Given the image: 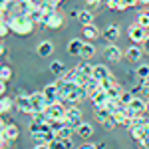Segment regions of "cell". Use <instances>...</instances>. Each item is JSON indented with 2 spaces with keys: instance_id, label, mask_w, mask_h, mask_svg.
Masks as SVG:
<instances>
[{
  "instance_id": "obj_1",
  "label": "cell",
  "mask_w": 149,
  "mask_h": 149,
  "mask_svg": "<svg viewBox=\"0 0 149 149\" xmlns=\"http://www.w3.org/2000/svg\"><path fill=\"white\" fill-rule=\"evenodd\" d=\"M58 86H60V100L70 103V105H76L80 100L88 97L86 92H84V88L78 86L76 81H64V78H60L58 80Z\"/></svg>"
},
{
  "instance_id": "obj_2",
  "label": "cell",
  "mask_w": 149,
  "mask_h": 149,
  "mask_svg": "<svg viewBox=\"0 0 149 149\" xmlns=\"http://www.w3.org/2000/svg\"><path fill=\"white\" fill-rule=\"evenodd\" d=\"M8 24H10V32H14L18 36H28V34H32L36 22L28 14H14L8 20Z\"/></svg>"
},
{
  "instance_id": "obj_3",
  "label": "cell",
  "mask_w": 149,
  "mask_h": 149,
  "mask_svg": "<svg viewBox=\"0 0 149 149\" xmlns=\"http://www.w3.org/2000/svg\"><path fill=\"white\" fill-rule=\"evenodd\" d=\"M62 26H64V18H62V14H60V12H54V14H48V12H44L42 22H40V28L58 30V28H62Z\"/></svg>"
},
{
  "instance_id": "obj_4",
  "label": "cell",
  "mask_w": 149,
  "mask_h": 149,
  "mask_svg": "<svg viewBox=\"0 0 149 149\" xmlns=\"http://www.w3.org/2000/svg\"><path fill=\"white\" fill-rule=\"evenodd\" d=\"M50 121H64V115H66V107L62 105V102H54L48 105L46 109Z\"/></svg>"
},
{
  "instance_id": "obj_5",
  "label": "cell",
  "mask_w": 149,
  "mask_h": 149,
  "mask_svg": "<svg viewBox=\"0 0 149 149\" xmlns=\"http://www.w3.org/2000/svg\"><path fill=\"white\" fill-rule=\"evenodd\" d=\"M64 121H66V125H72L74 129H76V127L81 123V111L76 107V105H70V107H66Z\"/></svg>"
},
{
  "instance_id": "obj_6",
  "label": "cell",
  "mask_w": 149,
  "mask_h": 149,
  "mask_svg": "<svg viewBox=\"0 0 149 149\" xmlns=\"http://www.w3.org/2000/svg\"><path fill=\"white\" fill-rule=\"evenodd\" d=\"M147 28H143L141 24L133 22L131 26H129V30H127V34H129V40L131 42H135V44H141L145 38H147V32H145Z\"/></svg>"
},
{
  "instance_id": "obj_7",
  "label": "cell",
  "mask_w": 149,
  "mask_h": 149,
  "mask_svg": "<svg viewBox=\"0 0 149 149\" xmlns=\"http://www.w3.org/2000/svg\"><path fill=\"white\" fill-rule=\"evenodd\" d=\"M30 97H32V113H38V111H46V109H48L50 102L46 100L44 92H36V93H32Z\"/></svg>"
},
{
  "instance_id": "obj_8",
  "label": "cell",
  "mask_w": 149,
  "mask_h": 149,
  "mask_svg": "<svg viewBox=\"0 0 149 149\" xmlns=\"http://www.w3.org/2000/svg\"><path fill=\"white\" fill-rule=\"evenodd\" d=\"M14 100H16V109H18V111H22V113H32V97H30V95L20 93V95H16Z\"/></svg>"
},
{
  "instance_id": "obj_9",
  "label": "cell",
  "mask_w": 149,
  "mask_h": 149,
  "mask_svg": "<svg viewBox=\"0 0 149 149\" xmlns=\"http://www.w3.org/2000/svg\"><path fill=\"white\" fill-rule=\"evenodd\" d=\"M121 36V30H119V24H109L103 28V38L109 42V44H115Z\"/></svg>"
},
{
  "instance_id": "obj_10",
  "label": "cell",
  "mask_w": 149,
  "mask_h": 149,
  "mask_svg": "<svg viewBox=\"0 0 149 149\" xmlns=\"http://www.w3.org/2000/svg\"><path fill=\"white\" fill-rule=\"evenodd\" d=\"M42 92H44V95H46V100H48L50 103L62 102V100H60V86H58V81H54V84H48Z\"/></svg>"
},
{
  "instance_id": "obj_11",
  "label": "cell",
  "mask_w": 149,
  "mask_h": 149,
  "mask_svg": "<svg viewBox=\"0 0 149 149\" xmlns=\"http://www.w3.org/2000/svg\"><path fill=\"white\" fill-rule=\"evenodd\" d=\"M103 56H105V60H109V62H119L121 56H123V52L119 50V46H115V44H107V46L103 48Z\"/></svg>"
},
{
  "instance_id": "obj_12",
  "label": "cell",
  "mask_w": 149,
  "mask_h": 149,
  "mask_svg": "<svg viewBox=\"0 0 149 149\" xmlns=\"http://www.w3.org/2000/svg\"><path fill=\"white\" fill-rule=\"evenodd\" d=\"M92 78H95V80L102 84V81H105L107 78H111V72H109V68H107V66H103V64H97V66H93Z\"/></svg>"
},
{
  "instance_id": "obj_13",
  "label": "cell",
  "mask_w": 149,
  "mask_h": 149,
  "mask_svg": "<svg viewBox=\"0 0 149 149\" xmlns=\"http://www.w3.org/2000/svg\"><path fill=\"white\" fill-rule=\"evenodd\" d=\"M143 54H145V52H143V48L137 46V44H133V46H129L125 50V58L129 60V62H133V64H137Z\"/></svg>"
},
{
  "instance_id": "obj_14",
  "label": "cell",
  "mask_w": 149,
  "mask_h": 149,
  "mask_svg": "<svg viewBox=\"0 0 149 149\" xmlns=\"http://www.w3.org/2000/svg\"><path fill=\"white\" fill-rule=\"evenodd\" d=\"M81 36H84L88 42H93V40H97V38L102 36V32H100L93 24H88V26H84V28H81Z\"/></svg>"
},
{
  "instance_id": "obj_15",
  "label": "cell",
  "mask_w": 149,
  "mask_h": 149,
  "mask_svg": "<svg viewBox=\"0 0 149 149\" xmlns=\"http://www.w3.org/2000/svg\"><path fill=\"white\" fill-rule=\"evenodd\" d=\"M81 48H84V40H80V38H72L68 42V54L70 56H81Z\"/></svg>"
},
{
  "instance_id": "obj_16",
  "label": "cell",
  "mask_w": 149,
  "mask_h": 149,
  "mask_svg": "<svg viewBox=\"0 0 149 149\" xmlns=\"http://www.w3.org/2000/svg\"><path fill=\"white\" fill-rule=\"evenodd\" d=\"M95 117H97V121H100L102 125H105V123L113 117V113H111L105 105H102V107H95Z\"/></svg>"
},
{
  "instance_id": "obj_17",
  "label": "cell",
  "mask_w": 149,
  "mask_h": 149,
  "mask_svg": "<svg viewBox=\"0 0 149 149\" xmlns=\"http://www.w3.org/2000/svg\"><path fill=\"white\" fill-rule=\"evenodd\" d=\"M100 88H102V84L95 80V78H90V80H88V84L84 86V92H86V95H88V97L92 100L93 95H95V92H97Z\"/></svg>"
},
{
  "instance_id": "obj_18",
  "label": "cell",
  "mask_w": 149,
  "mask_h": 149,
  "mask_svg": "<svg viewBox=\"0 0 149 149\" xmlns=\"http://www.w3.org/2000/svg\"><path fill=\"white\" fill-rule=\"evenodd\" d=\"M92 102L95 107H102V105H105V103L109 102V95H107V92L103 90V88H100L97 92H95V95L92 97Z\"/></svg>"
},
{
  "instance_id": "obj_19",
  "label": "cell",
  "mask_w": 149,
  "mask_h": 149,
  "mask_svg": "<svg viewBox=\"0 0 149 149\" xmlns=\"http://www.w3.org/2000/svg\"><path fill=\"white\" fill-rule=\"evenodd\" d=\"M18 135H20V129H18V125H14V123H10V125L2 127V135L0 137H6V139H18Z\"/></svg>"
},
{
  "instance_id": "obj_20",
  "label": "cell",
  "mask_w": 149,
  "mask_h": 149,
  "mask_svg": "<svg viewBox=\"0 0 149 149\" xmlns=\"http://www.w3.org/2000/svg\"><path fill=\"white\" fill-rule=\"evenodd\" d=\"M76 131H78V135H80L81 139H88V137H92L93 135V127L88 123V121H81L80 125L76 127Z\"/></svg>"
},
{
  "instance_id": "obj_21",
  "label": "cell",
  "mask_w": 149,
  "mask_h": 149,
  "mask_svg": "<svg viewBox=\"0 0 149 149\" xmlns=\"http://www.w3.org/2000/svg\"><path fill=\"white\" fill-rule=\"evenodd\" d=\"M52 52H54V44H52L50 40H44V42L38 44V54H40L42 58L52 56Z\"/></svg>"
},
{
  "instance_id": "obj_22",
  "label": "cell",
  "mask_w": 149,
  "mask_h": 149,
  "mask_svg": "<svg viewBox=\"0 0 149 149\" xmlns=\"http://www.w3.org/2000/svg\"><path fill=\"white\" fill-rule=\"evenodd\" d=\"M78 20H80L81 26L93 24V10H90V8H84V10H80V16H78Z\"/></svg>"
},
{
  "instance_id": "obj_23",
  "label": "cell",
  "mask_w": 149,
  "mask_h": 149,
  "mask_svg": "<svg viewBox=\"0 0 149 149\" xmlns=\"http://www.w3.org/2000/svg\"><path fill=\"white\" fill-rule=\"evenodd\" d=\"M12 107H16V100H12V97H8V95H2L0 111H2V113H6V111H10Z\"/></svg>"
},
{
  "instance_id": "obj_24",
  "label": "cell",
  "mask_w": 149,
  "mask_h": 149,
  "mask_svg": "<svg viewBox=\"0 0 149 149\" xmlns=\"http://www.w3.org/2000/svg\"><path fill=\"white\" fill-rule=\"evenodd\" d=\"M95 54V46H93L92 42H84V48H81V56L84 60H88V58H92Z\"/></svg>"
},
{
  "instance_id": "obj_25",
  "label": "cell",
  "mask_w": 149,
  "mask_h": 149,
  "mask_svg": "<svg viewBox=\"0 0 149 149\" xmlns=\"http://www.w3.org/2000/svg\"><path fill=\"white\" fill-rule=\"evenodd\" d=\"M72 131H74V127H72V125L60 127V129L56 131V139H70V137H72Z\"/></svg>"
},
{
  "instance_id": "obj_26",
  "label": "cell",
  "mask_w": 149,
  "mask_h": 149,
  "mask_svg": "<svg viewBox=\"0 0 149 149\" xmlns=\"http://www.w3.org/2000/svg\"><path fill=\"white\" fill-rule=\"evenodd\" d=\"M78 70H80V74L88 76V78H92V74H93V66L88 62V60H81V64L78 66Z\"/></svg>"
},
{
  "instance_id": "obj_27",
  "label": "cell",
  "mask_w": 149,
  "mask_h": 149,
  "mask_svg": "<svg viewBox=\"0 0 149 149\" xmlns=\"http://www.w3.org/2000/svg\"><path fill=\"white\" fill-rule=\"evenodd\" d=\"M50 72H52L54 76H64L66 68H64V64H62L60 60H56V62H52V64H50Z\"/></svg>"
},
{
  "instance_id": "obj_28",
  "label": "cell",
  "mask_w": 149,
  "mask_h": 149,
  "mask_svg": "<svg viewBox=\"0 0 149 149\" xmlns=\"http://www.w3.org/2000/svg\"><path fill=\"white\" fill-rule=\"evenodd\" d=\"M135 4H139V0H119V4H117V12L129 10V8L135 6Z\"/></svg>"
},
{
  "instance_id": "obj_29",
  "label": "cell",
  "mask_w": 149,
  "mask_h": 149,
  "mask_svg": "<svg viewBox=\"0 0 149 149\" xmlns=\"http://www.w3.org/2000/svg\"><path fill=\"white\" fill-rule=\"evenodd\" d=\"M32 121H38V123H50V117H48L46 111H38V113H32Z\"/></svg>"
},
{
  "instance_id": "obj_30",
  "label": "cell",
  "mask_w": 149,
  "mask_h": 149,
  "mask_svg": "<svg viewBox=\"0 0 149 149\" xmlns=\"http://www.w3.org/2000/svg\"><path fill=\"white\" fill-rule=\"evenodd\" d=\"M135 72H137V78H139V80H149V66H147V64H141Z\"/></svg>"
},
{
  "instance_id": "obj_31",
  "label": "cell",
  "mask_w": 149,
  "mask_h": 149,
  "mask_svg": "<svg viewBox=\"0 0 149 149\" xmlns=\"http://www.w3.org/2000/svg\"><path fill=\"white\" fill-rule=\"evenodd\" d=\"M137 24H141L143 28H149V10L139 12V16H137Z\"/></svg>"
},
{
  "instance_id": "obj_32",
  "label": "cell",
  "mask_w": 149,
  "mask_h": 149,
  "mask_svg": "<svg viewBox=\"0 0 149 149\" xmlns=\"http://www.w3.org/2000/svg\"><path fill=\"white\" fill-rule=\"evenodd\" d=\"M64 81H76V78H78V68H72V70H66L64 72Z\"/></svg>"
},
{
  "instance_id": "obj_33",
  "label": "cell",
  "mask_w": 149,
  "mask_h": 149,
  "mask_svg": "<svg viewBox=\"0 0 149 149\" xmlns=\"http://www.w3.org/2000/svg\"><path fill=\"white\" fill-rule=\"evenodd\" d=\"M12 78V70H10V66H6V64H4V66H2V68H0V80H10Z\"/></svg>"
},
{
  "instance_id": "obj_34",
  "label": "cell",
  "mask_w": 149,
  "mask_h": 149,
  "mask_svg": "<svg viewBox=\"0 0 149 149\" xmlns=\"http://www.w3.org/2000/svg\"><path fill=\"white\" fill-rule=\"evenodd\" d=\"M48 145H50V149H68V145H66L64 139H54V141H50Z\"/></svg>"
},
{
  "instance_id": "obj_35",
  "label": "cell",
  "mask_w": 149,
  "mask_h": 149,
  "mask_svg": "<svg viewBox=\"0 0 149 149\" xmlns=\"http://www.w3.org/2000/svg\"><path fill=\"white\" fill-rule=\"evenodd\" d=\"M133 97H135V95H133V93H131V92H123V93H121V97H119V102L123 103V105H129Z\"/></svg>"
},
{
  "instance_id": "obj_36",
  "label": "cell",
  "mask_w": 149,
  "mask_h": 149,
  "mask_svg": "<svg viewBox=\"0 0 149 149\" xmlns=\"http://www.w3.org/2000/svg\"><path fill=\"white\" fill-rule=\"evenodd\" d=\"M8 30H10V24H8L6 20H4V18H2V22H0V36H2V38H6Z\"/></svg>"
},
{
  "instance_id": "obj_37",
  "label": "cell",
  "mask_w": 149,
  "mask_h": 149,
  "mask_svg": "<svg viewBox=\"0 0 149 149\" xmlns=\"http://www.w3.org/2000/svg\"><path fill=\"white\" fill-rule=\"evenodd\" d=\"M84 2L88 4V8H90V10H95V8H100V6L103 4V0H84Z\"/></svg>"
},
{
  "instance_id": "obj_38",
  "label": "cell",
  "mask_w": 149,
  "mask_h": 149,
  "mask_svg": "<svg viewBox=\"0 0 149 149\" xmlns=\"http://www.w3.org/2000/svg\"><path fill=\"white\" fill-rule=\"evenodd\" d=\"M64 125H66V121H50V129H52L54 133H56L60 127H64Z\"/></svg>"
},
{
  "instance_id": "obj_39",
  "label": "cell",
  "mask_w": 149,
  "mask_h": 149,
  "mask_svg": "<svg viewBox=\"0 0 149 149\" xmlns=\"http://www.w3.org/2000/svg\"><path fill=\"white\" fill-rule=\"evenodd\" d=\"M117 4H119V0H105V6L113 12H117Z\"/></svg>"
},
{
  "instance_id": "obj_40",
  "label": "cell",
  "mask_w": 149,
  "mask_h": 149,
  "mask_svg": "<svg viewBox=\"0 0 149 149\" xmlns=\"http://www.w3.org/2000/svg\"><path fill=\"white\" fill-rule=\"evenodd\" d=\"M141 90L145 95H149V80H141Z\"/></svg>"
},
{
  "instance_id": "obj_41",
  "label": "cell",
  "mask_w": 149,
  "mask_h": 149,
  "mask_svg": "<svg viewBox=\"0 0 149 149\" xmlns=\"http://www.w3.org/2000/svg\"><path fill=\"white\" fill-rule=\"evenodd\" d=\"M141 48H143V52H145V54H149V36L141 42Z\"/></svg>"
},
{
  "instance_id": "obj_42",
  "label": "cell",
  "mask_w": 149,
  "mask_h": 149,
  "mask_svg": "<svg viewBox=\"0 0 149 149\" xmlns=\"http://www.w3.org/2000/svg\"><path fill=\"white\" fill-rule=\"evenodd\" d=\"M0 93L6 95V80H0Z\"/></svg>"
},
{
  "instance_id": "obj_43",
  "label": "cell",
  "mask_w": 149,
  "mask_h": 149,
  "mask_svg": "<svg viewBox=\"0 0 149 149\" xmlns=\"http://www.w3.org/2000/svg\"><path fill=\"white\" fill-rule=\"evenodd\" d=\"M139 143H141V147H143V149H149V135H147L145 139H141Z\"/></svg>"
},
{
  "instance_id": "obj_44",
  "label": "cell",
  "mask_w": 149,
  "mask_h": 149,
  "mask_svg": "<svg viewBox=\"0 0 149 149\" xmlns=\"http://www.w3.org/2000/svg\"><path fill=\"white\" fill-rule=\"evenodd\" d=\"M0 54H2V58L6 60V56H8V50H6V44H2L0 46Z\"/></svg>"
},
{
  "instance_id": "obj_45",
  "label": "cell",
  "mask_w": 149,
  "mask_h": 149,
  "mask_svg": "<svg viewBox=\"0 0 149 149\" xmlns=\"http://www.w3.org/2000/svg\"><path fill=\"white\" fill-rule=\"evenodd\" d=\"M34 149H50V145H48V143H38Z\"/></svg>"
},
{
  "instance_id": "obj_46",
  "label": "cell",
  "mask_w": 149,
  "mask_h": 149,
  "mask_svg": "<svg viewBox=\"0 0 149 149\" xmlns=\"http://www.w3.org/2000/svg\"><path fill=\"white\" fill-rule=\"evenodd\" d=\"M93 147H95V149H105V143H103V141H100V143H95Z\"/></svg>"
},
{
  "instance_id": "obj_47",
  "label": "cell",
  "mask_w": 149,
  "mask_h": 149,
  "mask_svg": "<svg viewBox=\"0 0 149 149\" xmlns=\"http://www.w3.org/2000/svg\"><path fill=\"white\" fill-rule=\"evenodd\" d=\"M139 4L141 6H149V0H139Z\"/></svg>"
},
{
  "instance_id": "obj_48",
  "label": "cell",
  "mask_w": 149,
  "mask_h": 149,
  "mask_svg": "<svg viewBox=\"0 0 149 149\" xmlns=\"http://www.w3.org/2000/svg\"><path fill=\"white\" fill-rule=\"evenodd\" d=\"M81 149H95V147H93V145H84Z\"/></svg>"
},
{
  "instance_id": "obj_49",
  "label": "cell",
  "mask_w": 149,
  "mask_h": 149,
  "mask_svg": "<svg viewBox=\"0 0 149 149\" xmlns=\"http://www.w3.org/2000/svg\"><path fill=\"white\" fill-rule=\"evenodd\" d=\"M56 2H60V4H62V2H64V0H56Z\"/></svg>"
},
{
  "instance_id": "obj_50",
  "label": "cell",
  "mask_w": 149,
  "mask_h": 149,
  "mask_svg": "<svg viewBox=\"0 0 149 149\" xmlns=\"http://www.w3.org/2000/svg\"><path fill=\"white\" fill-rule=\"evenodd\" d=\"M147 111H149V102H147Z\"/></svg>"
}]
</instances>
